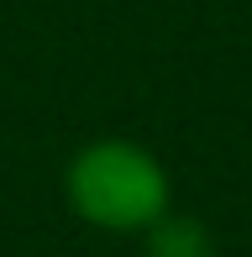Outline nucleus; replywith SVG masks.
<instances>
[{
	"label": "nucleus",
	"instance_id": "obj_1",
	"mask_svg": "<svg viewBox=\"0 0 252 257\" xmlns=\"http://www.w3.org/2000/svg\"><path fill=\"white\" fill-rule=\"evenodd\" d=\"M63 200L84 226L105 236H142L168 205L174 184L158 153H147L132 137H95L63 168Z\"/></svg>",
	"mask_w": 252,
	"mask_h": 257
},
{
	"label": "nucleus",
	"instance_id": "obj_2",
	"mask_svg": "<svg viewBox=\"0 0 252 257\" xmlns=\"http://www.w3.org/2000/svg\"><path fill=\"white\" fill-rule=\"evenodd\" d=\"M147 241V257H215V241H210V226L200 215H184V210L168 205L153 226L142 231Z\"/></svg>",
	"mask_w": 252,
	"mask_h": 257
}]
</instances>
